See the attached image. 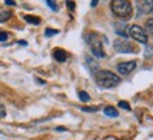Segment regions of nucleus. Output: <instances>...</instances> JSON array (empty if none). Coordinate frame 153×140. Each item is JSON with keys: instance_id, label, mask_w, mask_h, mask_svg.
<instances>
[{"instance_id": "1", "label": "nucleus", "mask_w": 153, "mask_h": 140, "mask_svg": "<svg viewBox=\"0 0 153 140\" xmlns=\"http://www.w3.org/2000/svg\"><path fill=\"white\" fill-rule=\"evenodd\" d=\"M95 82L102 88H114V86L119 85L120 78L114 72L104 70L95 72Z\"/></svg>"}, {"instance_id": "2", "label": "nucleus", "mask_w": 153, "mask_h": 140, "mask_svg": "<svg viewBox=\"0 0 153 140\" xmlns=\"http://www.w3.org/2000/svg\"><path fill=\"white\" fill-rule=\"evenodd\" d=\"M112 11L115 16L120 17V19H126L132 14V4L128 0H114L111 3Z\"/></svg>"}, {"instance_id": "3", "label": "nucleus", "mask_w": 153, "mask_h": 140, "mask_svg": "<svg viewBox=\"0 0 153 140\" xmlns=\"http://www.w3.org/2000/svg\"><path fill=\"white\" fill-rule=\"evenodd\" d=\"M87 40H88V43H89V47H91L92 54L95 55L97 58H104L105 53H104V48H102V44L99 41L98 36H97V34H89Z\"/></svg>"}, {"instance_id": "4", "label": "nucleus", "mask_w": 153, "mask_h": 140, "mask_svg": "<svg viewBox=\"0 0 153 140\" xmlns=\"http://www.w3.org/2000/svg\"><path fill=\"white\" fill-rule=\"evenodd\" d=\"M114 48L116 53H120V54H129V53H136L137 51L136 47H133L129 41H126L125 38H118V40H115Z\"/></svg>"}, {"instance_id": "5", "label": "nucleus", "mask_w": 153, "mask_h": 140, "mask_svg": "<svg viewBox=\"0 0 153 140\" xmlns=\"http://www.w3.org/2000/svg\"><path fill=\"white\" fill-rule=\"evenodd\" d=\"M128 34L133 40H136L137 43H142V44L148 43V34H146V31L140 26H131L128 28Z\"/></svg>"}, {"instance_id": "6", "label": "nucleus", "mask_w": 153, "mask_h": 140, "mask_svg": "<svg viewBox=\"0 0 153 140\" xmlns=\"http://www.w3.org/2000/svg\"><path fill=\"white\" fill-rule=\"evenodd\" d=\"M135 68H136V61H126V62L118 64V72H119L120 75H128Z\"/></svg>"}, {"instance_id": "7", "label": "nucleus", "mask_w": 153, "mask_h": 140, "mask_svg": "<svg viewBox=\"0 0 153 140\" xmlns=\"http://www.w3.org/2000/svg\"><path fill=\"white\" fill-rule=\"evenodd\" d=\"M53 55H54V58L57 59L58 62H64L67 59V53L61 48H55L54 51H53Z\"/></svg>"}, {"instance_id": "8", "label": "nucleus", "mask_w": 153, "mask_h": 140, "mask_svg": "<svg viewBox=\"0 0 153 140\" xmlns=\"http://www.w3.org/2000/svg\"><path fill=\"white\" fill-rule=\"evenodd\" d=\"M105 115H106V116H111V118H116L119 113H118V110H116L114 106H106V108H105Z\"/></svg>"}, {"instance_id": "9", "label": "nucleus", "mask_w": 153, "mask_h": 140, "mask_svg": "<svg viewBox=\"0 0 153 140\" xmlns=\"http://www.w3.org/2000/svg\"><path fill=\"white\" fill-rule=\"evenodd\" d=\"M10 17H11V13H10V11H0V23L7 21Z\"/></svg>"}, {"instance_id": "10", "label": "nucleus", "mask_w": 153, "mask_h": 140, "mask_svg": "<svg viewBox=\"0 0 153 140\" xmlns=\"http://www.w3.org/2000/svg\"><path fill=\"white\" fill-rule=\"evenodd\" d=\"M24 20H27V21L31 23V24H40V19H38V17H34V16H24Z\"/></svg>"}, {"instance_id": "11", "label": "nucleus", "mask_w": 153, "mask_h": 140, "mask_svg": "<svg viewBox=\"0 0 153 140\" xmlns=\"http://www.w3.org/2000/svg\"><path fill=\"white\" fill-rule=\"evenodd\" d=\"M57 33H58V30H54V28H47V30H45V36H47V37H51V36H55Z\"/></svg>"}, {"instance_id": "12", "label": "nucleus", "mask_w": 153, "mask_h": 140, "mask_svg": "<svg viewBox=\"0 0 153 140\" xmlns=\"http://www.w3.org/2000/svg\"><path fill=\"white\" fill-rule=\"evenodd\" d=\"M79 99L84 101V102H88L89 101V95H88L87 92H79Z\"/></svg>"}, {"instance_id": "13", "label": "nucleus", "mask_w": 153, "mask_h": 140, "mask_svg": "<svg viewBox=\"0 0 153 140\" xmlns=\"http://www.w3.org/2000/svg\"><path fill=\"white\" fill-rule=\"evenodd\" d=\"M47 6H48V7H51V9H53V11L58 10V7H57V3H55V1H47Z\"/></svg>"}, {"instance_id": "14", "label": "nucleus", "mask_w": 153, "mask_h": 140, "mask_svg": "<svg viewBox=\"0 0 153 140\" xmlns=\"http://www.w3.org/2000/svg\"><path fill=\"white\" fill-rule=\"evenodd\" d=\"M146 27H148V31L153 34V19H152V20H148V24H146Z\"/></svg>"}, {"instance_id": "15", "label": "nucleus", "mask_w": 153, "mask_h": 140, "mask_svg": "<svg viewBox=\"0 0 153 140\" xmlns=\"http://www.w3.org/2000/svg\"><path fill=\"white\" fill-rule=\"evenodd\" d=\"M7 33H4V31H0V41H6L7 40Z\"/></svg>"}, {"instance_id": "16", "label": "nucleus", "mask_w": 153, "mask_h": 140, "mask_svg": "<svg viewBox=\"0 0 153 140\" xmlns=\"http://www.w3.org/2000/svg\"><path fill=\"white\" fill-rule=\"evenodd\" d=\"M119 106H120L122 109H128V110L131 109V106H129V103H126V102H119Z\"/></svg>"}, {"instance_id": "17", "label": "nucleus", "mask_w": 153, "mask_h": 140, "mask_svg": "<svg viewBox=\"0 0 153 140\" xmlns=\"http://www.w3.org/2000/svg\"><path fill=\"white\" fill-rule=\"evenodd\" d=\"M97 106H94V108H82V110H84V112H92V110H97Z\"/></svg>"}, {"instance_id": "18", "label": "nucleus", "mask_w": 153, "mask_h": 140, "mask_svg": "<svg viewBox=\"0 0 153 140\" xmlns=\"http://www.w3.org/2000/svg\"><path fill=\"white\" fill-rule=\"evenodd\" d=\"M67 6H68V9H75V3H71V1H68V3H67Z\"/></svg>"}, {"instance_id": "19", "label": "nucleus", "mask_w": 153, "mask_h": 140, "mask_svg": "<svg viewBox=\"0 0 153 140\" xmlns=\"http://www.w3.org/2000/svg\"><path fill=\"white\" fill-rule=\"evenodd\" d=\"M4 115H6V112H4V108H3V106H0V118H3Z\"/></svg>"}, {"instance_id": "20", "label": "nucleus", "mask_w": 153, "mask_h": 140, "mask_svg": "<svg viewBox=\"0 0 153 140\" xmlns=\"http://www.w3.org/2000/svg\"><path fill=\"white\" fill-rule=\"evenodd\" d=\"M6 4L7 6H14L16 3H14V1H6Z\"/></svg>"}, {"instance_id": "21", "label": "nucleus", "mask_w": 153, "mask_h": 140, "mask_svg": "<svg viewBox=\"0 0 153 140\" xmlns=\"http://www.w3.org/2000/svg\"><path fill=\"white\" fill-rule=\"evenodd\" d=\"M150 11H152V13H153V1H152V10H150Z\"/></svg>"}]
</instances>
